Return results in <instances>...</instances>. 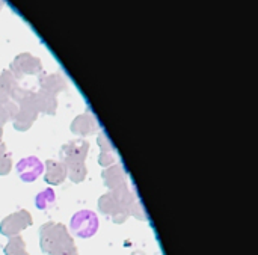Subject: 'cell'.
I'll return each instance as SVG.
<instances>
[{
	"label": "cell",
	"mask_w": 258,
	"mask_h": 255,
	"mask_svg": "<svg viewBox=\"0 0 258 255\" xmlns=\"http://www.w3.org/2000/svg\"><path fill=\"white\" fill-rule=\"evenodd\" d=\"M53 203H54V192L50 190V189H47L45 192H42V194H39L36 197V207L38 209H42L44 210V209L50 207Z\"/></svg>",
	"instance_id": "cell-3"
},
{
	"label": "cell",
	"mask_w": 258,
	"mask_h": 255,
	"mask_svg": "<svg viewBox=\"0 0 258 255\" xmlns=\"http://www.w3.org/2000/svg\"><path fill=\"white\" fill-rule=\"evenodd\" d=\"M71 230L83 239L94 236L98 230V219L94 212L80 210L71 219Z\"/></svg>",
	"instance_id": "cell-1"
},
{
	"label": "cell",
	"mask_w": 258,
	"mask_h": 255,
	"mask_svg": "<svg viewBox=\"0 0 258 255\" xmlns=\"http://www.w3.org/2000/svg\"><path fill=\"white\" fill-rule=\"evenodd\" d=\"M44 169V165L36 157H27L18 162L17 171L23 181H35Z\"/></svg>",
	"instance_id": "cell-2"
}]
</instances>
